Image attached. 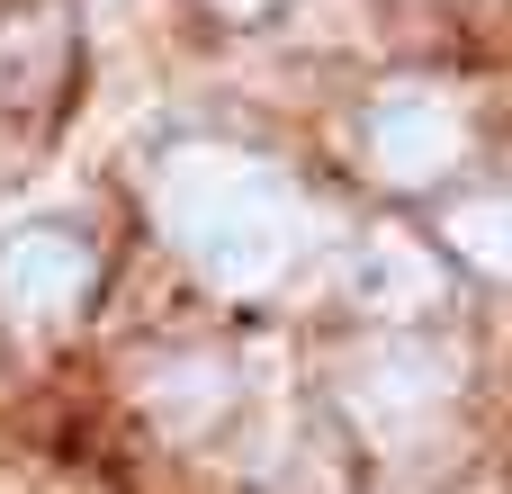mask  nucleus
I'll return each mask as SVG.
<instances>
[{
  "mask_svg": "<svg viewBox=\"0 0 512 494\" xmlns=\"http://www.w3.org/2000/svg\"><path fill=\"white\" fill-rule=\"evenodd\" d=\"M153 216H162V234L189 252V270L216 297H261L306 252V198L270 162L225 153V144L171 153L162 180H153Z\"/></svg>",
  "mask_w": 512,
  "mask_h": 494,
  "instance_id": "nucleus-1",
  "label": "nucleus"
},
{
  "mask_svg": "<svg viewBox=\"0 0 512 494\" xmlns=\"http://www.w3.org/2000/svg\"><path fill=\"white\" fill-rule=\"evenodd\" d=\"M459 153H468V117L441 90H423V81H405V90H387L369 108V162H378V180L432 189V180L459 171Z\"/></svg>",
  "mask_w": 512,
  "mask_h": 494,
  "instance_id": "nucleus-2",
  "label": "nucleus"
},
{
  "mask_svg": "<svg viewBox=\"0 0 512 494\" xmlns=\"http://www.w3.org/2000/svg\"><path fill=\"white\" fill-rule=\"evenodd\" d=\"M81 297H90V243H81V234L36 225V234H18V243L0 252V315H9L18 333L72 324Z\"/></svg>",
  "mask_w": 512,
  "mask_h": 494,
  "instance_id": "nucleus-3",
  "label": "nucleus"
},
{
  "mask_svg": "<svg viewBox=\"0 0 512 494\" xmlns=\"http://www.w3.org/2000/svg\"><path fill=\"white\" fill-rule=\"evenodd\" d=\"M342 396H351V414L369 432H405L414 414H432L450 396V360H432V351H369Z\"/></svg>",
  "mask_w": 512,
  "mask_h": 494,
  "instance_id": "nucleus-4",
  "label": "nucleus"
},
{
  "mask_svg": "<svg viewBox=\"0 0 512 494\" xmlns=\"http://www.w3.org/2000/svg\"><path fill=\"white\" fill-rule=\"evenodd\" d=\"M342 288L378 315H423V306H441V261L405 234H360V252L342 261Z\"/></svg>",
  "mask_w": 512,
  "mask_h": 494,
  "instance_id": "nucleus-5",
  "label": "nucleus"
},
{
  "mask_svg": "<svg viewBox=\"0 0 512 494\" xmlns=\"http://www.w3.org/2000/svg\"><path fill=\"white\" fill-rule=\"evenodd\" d=\"M144 405L162 414L171 441H189V432H207V423L225 414V369H216V360H171V369L144 387Z\"/></svg>",
  "mask_w": 512,
  "mask_h": 494,
  "instance_id": "nucleus-6",
  "label": "nucleus"
},
{
  "mask_svg": "<svg viewBox=\"0 0 512 494\" xmlns=\"http://www.w3.org/2000/svg\"><path fill=\"white\" fill-rule=\"evenodd\" d=\"M450 243H459L477 270L512 279V198H477V207H459V216H450Z\"/></svg>",
  "mask_w": 512,
  "mask_h": 494,
  "instance_id": "nucleus-7",
  "label": "nucleus"
},
{
  "mask_svg": "<svg viewBox=\"0 0 512 494\" xmlns=\"http://www.w3.org/2000/svg\"><path fill=\"white\" fill-rule=\"evenodd\" d=\"M225 9H234V18H261V9H279V0H225Z\"/></svg>",
  "mask_w": 512,
  "mask_h": 494,
  "instance_id": "nucleus-8",
  "label": "nucleus"
}]
</instances>
